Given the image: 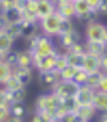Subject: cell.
Instances as JSON below:
<instances>
[{"mask_svg":"<svg viewBox=\"0 0 107 122\" xmlns=\"http://www.w3.org/2000/svg\"><path fill=\"white\" fill-rule=\"evenodd\" d=\"M28 51L32 54V58H38V57H43V55H49L56 52V45L54 42L52 38L43 35L42 32L36 34L33 38H30L28 41Z\"/></svg>","mask_w":107,"mask_h":122,"instance_id":"obj_1","label":"cell"},{"mask_svg":"<svg viewBox=\"0 0 107 122\" xmlns=\"http://www.w3.org/2000/svg\"><path fill=\"white\" fill-rule=\"evenodd\" d=\"M78 84L74 83L72 80H62L59 79L52 87H51V92H54V93L56 96H59L61 99H65V97H75V95H77L78 92Z\"/></svg>","mask_w":107,"mask_h":122,"instance_id":"obj_2","label":"cell"},{"mask_svg":"<svg viewBox=\"0 0 107 122\" xmlns=\"http://www.w3.org/2000/svg\"><path fill=\"white\" fill-rule=\"evenodd\" d=\"M59 20H61V16L54 12L49 16H45L42 19H39V29L43 35H47L49 38H56V34H58V25H59Z\"/></svg>","mask_w":107,"mask_h":122,"instance_id":"obj_3","label":"cell"},{"mask_svg":"<svg viewBox=\"0 0 107 122\" xmlns=\"http://www.w3.org/2000/svg\"><path fill=\"white\" fill-rule=\"evenodd\" d=\"M107 26L98 20L88 22L85 25V41H103Z\"/></svg>","mask_w":107,"mask_h":122,"instance_id":"obj_4","label":"cell"},{"mask_svg":"<svg viewBox=\"0 0 107 122\" xmlns=\"http://www.w3.org/2000/svg\"><path fill=\"white\" fill-rule=\"evenodd\" d=\"M58 51L49 55H43V57H38L33 58V68H36L38 71H49L54 70V64H55V60H56Z\"/></svg>","mask_w":107,"mask_h":122,"instance_id":"obj_5","label":"cell"},{"mask_svg":"<svg viewBox=\"0 0 107 122\" xmlns=\"http://www.w3.org/2000/svg\"><path fill=\"white\" fill-rule=\"evenodd\" d=\"M12 74L16 77L20 84L23 87L29 86L32 83V79H33V74H32V68H28V67H20V66H13L12 67Z\"/></svg>","mask_w":107,"mask_h":122,"instance_id":"obj_6","label":"cell"},{"mask_svg":"<svg viewBox=\"0 0 107 122\" xmlns=\"http://www.w3.org/2000/svg\"><path fill=\"white\" fill-rule=\"evenodd\" d=\"M94 89L88 87L87 84H81L78 87V92L75 95V100L78 105H91L93 103V97H94Z\"/></svg>","mask_w":107,"mask_h":122,"instance_id":"obj_7","label":"cell"},{"mask_svg":"<svg viewBox=\"0 0 107 122\" xmlns=\"http://www.w3.org/2000/svg\"><path fill=\"white\" fill-rule=\"evenodd\" d=\"M56 38L59 41V45L64 48V51H67L70 47H72V45H75L77 42L81 41V34L74 28L71 32H68V34H65L62 36H56Z\"/></svg>","mask_w":107,"mask_h":122,"instance_id":"obj_8","label":"cell"},{"mask_svg":"<svg viewBox=\"0 0 107 122\" xmlns=\"http://www.w3.org/2000/svg\"><path fill=\"white\" fill-rule=\"evenodd\" d=\"M55 7L56 3L54 0H36V15L39 19L52 15L55 12Z\"/></svg>","mask_w":107,"mask_h":122,"instance_id":"obj_9","label":"cell"},{"mask_svg":"<svg viewBox=\"0 0 107 122\" xmlns=\"http://www.w3.org/2000/svg\"><path fill=\"white\" fill-rule=\"evenodd\" d=\"M59 80V74L54 70H49V71H39V76H38V81L41 86L43 87H52L56 81Z\"/></svg>","mask_w":107,"mask_h":122,"instance_id":"obj_10","label":"cell"},{"mask_svg":"<svg viewBox=\"0 0 107 122\" xmlns=\"http://www.w3.org/2000/svg\"><path fill=\"white\" fill-rule=\"evenodd\" d=\"M9 111L12 116H16L20 119H25L26 116H29V106L25 103V100L22 102H12L9 105Z\"/></svg>","mask_w":107,"mask_h":122,"instance_id":"obj_11","label":"cell"},{"mask_svg":"<svg viewBox=\"0 0 107 122\" xmlns=\"http://www.w3.org/2000/svg\"><path fill=\"white\" fill-rule=\"evenodd\" d=\"M94 109L100 113H106L107 112V92H101V90H96L94 92V97H93V103Z\"/></svg>","mask_w":107,"mask_h":122,"instance_id":"obj_12","label":"cell"},{"mask_svg":"<svg viewBox=\"0 0 107 122\" xmlns=\"http://www.w3.org/2000/svg\"><path fill=\"white\" fill-rule=\"evenodd\" d=\"M41 32L39 29V22H28L22 20V38L29 41L30 38H33L36 34Z\"/></svg>","mask_w":107,"mask_h":122,"instance_id":"obj_13","label":"cell"},{"mask_svg":"<svg viewBox=\"0 0 107 122\" xmlns=\"http://www.w3.org/2000/svg\"><path fill=\"white\" fill-rule=\"evenodd\" d=\"M75 113H77V116H78L80 121H88V122H91V119L96 116L97 111L94 109L93 105H78V108L75 109Z\"/></svg>","mask_w":107,"mask_h":122,"instance_id":"obj_14","label":"cell"},{"mask_svg":"<svg viewBox=\"0 0 107 122\" xmlns=\"http://www.w3.org/2000/svg\"><path fill=\"white\" fill-rule=\"evenodd\" d=\"M98 58H100L98 55H94V54L85 52V54H84L83 68H84L87 73H93V71L100 70V63H98Z\"/></svg>","mask_w":107,"mask_h":122,"instance_id":"obj_15","label":"cell"},{"mask_svg":"<svg viewBox=\"0 0 107 122\" xmlns=\"http://www.w3.org/2000/svg\"><path fill=\"white\" fill-rule=\"evenodd\" d=\"M55 12L59 15L61 18H67V19H75V9L72 2L68 3H58L55 7Z\"/></svg>","mask_w":107,"mask_h":122,"instance_id":"obj_16","label":"cell"},{"mask_svg":"<svg viewBox=\"0 0 107 122\" xmlns=\"http://www.w3.org/2000/svg\"><path fill=\"white\" fill-rule=\"evenodd\" d=\"M85 50L90 54H94V55H101L107 51V47L103 41H85Z\"/></svg>","mask_w":107,"mask_h":122,"instance_id":"obj_17","label":"cell"},{"mask_svg":"<svg viewBox=\"0 0 107 122\" xmlns=\"http://www.w3.org/2000/svg\"><path fill=\"white\" fill-rule=\"evenodd\" d=\"M5 32L13 39V41H18L22 38V20L20 22H14V23H7Z\"/></svg>","mask_w":107,"mask_h":122,"instance_id":"obj_18","label":"cell"},{"mask_svg":"<svg viewBox=\"0 0 107 122\" xmlns=\"http://www.w3.org/2000/svg\"><path fill=\"white\" fill-rule=\"evenodd\" d=\"M2 16L7 23H14V22H20L22 20V13L16 7H9L2 12Z\"/></svg>","mask_w":107,"mask_h":122,"instance_id":"obj_19","label":"cell"},{"mask_svg":"<svg viewBox=\"0 0 107 122\" xmlns=\"http://www.w3.org/2000/svg\"><path fill=\"white\" fill-rule=\"evenodd\" d=\"M67 57V63L71 67L75 68H83V63H84V54H71V52H64Z\"/></svg>","mask_w":107,"mask_h":122,"instance_id":"obj_20","label":"cell"},{"mask_svg":"<svg viewBox=\"0 0 107 122\" xmlns=\"http://www.w3.org/2000/svg\"><path fill=\"white\" fill-rule=\"evenodd\" d=\"M20 67H28V68H33V58L28 50L26 51H19V57H18V64Z\"/></svg>","mask_w":107,"mask_h":122,"instance_id":"obj_21","label":"cell"},{"mask_svg":"<svg viewBox=\"0 0 107 122\" xmlns=\"http://www.w3.org/2000/svg\"><path fill=\"white\" fill-rule=\"evenodd\" d=\"M74 23H72V19H67V18H61L59 20V25H58V34L56 36H62L68 32H71V30L74 29Z\"/></svg>","mask_w":107,"mask_h":122,"instance_id":"obj_22","label":"cell"},{"mask_svg":"<svg viewBox=\"0 0 107 122\" xmlns=\"http://www.w3.org/2000/svg\"><path fill=\"white\" fill-rule=\"evenodd\" d=\"M101 77H103V71H100V70L93 71V73H88V77H87V83H85V84H87L88 87H91V89L97 90Z\"/></svg>","mask_w":107,"mask_h":122,"instance_id":"obj_23","label":"cell"},{"mask_svg":"<svg viewBox=\"0 0 107 122\" xmlns=\"http://www.w3.org/2000/svg\"><path fill=\"white\" fill-rule=\"evenodd\" d=\"M97 18H98V12H97V9H90L88 12L81 13V15H77V16H75V19L80 20V22H83V23H88V22L97 20Z\"/></svg>","mask_w":107,"mask_h":122,"instance_id":"obj_24","label":"cell"},{"mask_svg":"<svg viewBox=\"0 0 107 122\" xmlns=\"http://www.w3.org/2000/svg\"><path fill=\"white\" fill-rule=\"evenodd\" d=\"M13 44H14V41L5 32H0V51L2 52H7L9 50H12L13 48Z\"/></svg>","mask_w":107,"mask_h":122,"instance_id":"obj_25","label":"cell"},{"mask_svg":"<svg viewBox=\"0 0 107 122\" xmlns=\"http://www.w3.org/2000/svg\"><path fill=\"white\" fill-rule=\"evenodd\" d=\"M26 99V87H20L18 90L9 92V100L12 102H22Z\"/></svg>","mask_w":107,"mask_h":122,"instance_id":"obj_26","label":"cell"},{"mask_svg":"<svg viewBox=\"0 0 107 122\" xmlns=\"http://www.w3.org/2000/svg\"><path fill=\"white\" fill-rule=\"evenodd\" d=\"M10 74H12V67L5 61H0V86L5 84V81L9 79Z\"/></svg>","mask_w":107,"mask_h":122,"instance_id":"obj_27","label":"cell"},{"mask_svg":"<svg viewBox=\"0 0 107 122\" xmlns=\"http://www.w3.org/2000/svg\"><path fill=\"white\" fill-rule=\"evenodd\" d=\"M3 87L7 90V92H13V90H18V89H20V87H23L22 84H20V81L14 77L13 74H10L9 76V79L5 81V84H3Z\"/></svg>","mask_w":107,"mask_h":122,"instance_id":"obj_28","label":"cell"},{"mask_svg":"<svg viewBox=\"0 0 107 122\" xmlns=\"http://www.w3.org/2000/svg\"><path fill=\"white\" fill-rule=\"evenodd\" d=\"M67 66H68V63H67V57H65V54H64V52H62V54L58 52L56 60H55V64H54V71H56V73L59 74Z\"/></svg>","mask_w":107,"mask_h":122,"instance_id":"obj_29","label":"cell"},{"mask_svg":"<svg viewBox=\"0 0 107 122\" xmlns=\"http://www.w3.org/2000/svg\"><path fill=\"white\" fill-rule=\"evenodd\" d=\"M87 77H88V73L84 68H77V70H75V73H74L72 81L77 83L78 86H81V84H85L87 83Z\"/></svg>","mask_w":107,"mask_h":122,"instance_id":"obj_30","label":"cell"},{"mask_svg":"<svg viewBox=\"0 0 107 122\" xmlns=\"http://www.w3.org/2000/svg\"><path fill=\"white\" fill-rule=\"evenodd\" d=\"M55 118H52L51 115H48L47 112H41V111H35L32 115L30 122H54Z\"/></svg>","mask_w":107,"mask_h":122,"instance_id":"obj_31","label":"cell"},{"mask_svg":"<svg viewBox=\"0 0 107 122\" xmlns=\"http://www.w3.org/2000/svg\"><path fill=\"white\" fill-rule=\"evenodd\" d=\"M72 5H74V9H75V16L81 15V13H85L91 9L85 0H72Z\"/></svg>","mask_w":107,"mask_h":122,"instance_id":"obj_32","label":"cell"},{"mask_svg":"<svg viewBox=\"0 0 107 122\" xmlns=\"http://www.w3.org/2000/svg\"><path fill=\"white\" fill-rule=\"evenodd\" d=\"M18 57H19V50H9L5 55V63H7L10 67L18 64Z\"/></svg>","mask_w":107,"mask_h":122,"instance_id":"obj_33","label":"cell"},{"mask_svg":"<svg viewBox=\"0 0 107 122\" xmlns=\"http://www.w3.org/2000/svg\"><path fill=\"white\" fill-rule=\"evenodd\" d=\"M45 109H47V93H42L35 100V111L45 112Z\"/></svg>","mask_w":107,"mask_h":122,"instance_id":"obj_34","label":"cell"},{"mask_svg":"<svg viewBox=\"0 0 107 122\" xmlns=\"http://www.w3.org/2000/svg\"><path fill=\"white\" fill-rule=\"evenodd\" d=\"M65 52H71V54H84V52H87V50H85V42H83V41L77 42L75 45L70 47Z\"/></svg>","mask_w":107,"mask_h":122,"instance_id":"obj_35","label":"cell"},{"mask_svg":"<svg viewBox=\"0 0 107 122\" xmlns=\"http://www.w3.org/2000/svg\"><path fill=\"white\" fill-rule=\"evenodd\" d=\"M75 67H71V66H67L62 71L59 73V79H62V80H72L74 77V73H75Z\"/></svg>","mask_w":107,"mask_h":122,"instance_id":"obj_36","label":"cell"},{"mask_svg":"<svg viewBox=\"0 0 107 122\" xmlns=\"http://www.w3.org/2000/svg\"><path fill=\"white\" fill-rule=\"evenodd\" d=\"M10 105V100H9V92L0 86V106H9Z\"/></svg>","mask_w":107,"mask_h":122,"instance_id":"obj_37","label":"cell"},{"mask_svg":"<svg viewBox=\"0 0 107 122\" xmlns=\"http://www.w3.org/2000/svg\"><path fill=\"white\" fill-rule=\"evenodd\" d=\"M59 119L62 121V122H77L78 121V116H77V113H75V112H65Z\"/></svg>","mask_w":107,"mask_h":122,"instance_id":"obj_38","label":"cell"},{"mask_svg":"<svg viewBox=\"0 0 107 122\" xmlns=\"http://www.w3.org/2000/svg\"><path fill=\"white\" fill-rule=\"evenodd\" d=\"M98 63H100V71H103L104 74H107V51L100 55Z\"/></svg>","mask_w":107,"mask_h":122,"instance_id":"obj_39","label":"cell"},{"mask_svg":"<svg viewBox=\"0 0 107 122\" xmlns=\"http://www.w3.org/2000/svg\"><path fill=\"white\" fill-rule=\"evenodd\" d=\"M28 3H29V0H13V7H16V9L22 13V12L26 9Z\"/></svg>","mask_w":107,"mask_h":122,"instance_id":"obj_40","label":"cell"},{"mask_svg":"<svg viewBox=\"0 0 107 122\" xmlns=\"http://www.w3.org/2000/svg\"><path fill=\"white\" fill-rule=\"evenodd\" d=\"M10 116L9 106H0V122H5Z\"/></svg>","mask_w":107,"mask_h":122,"instance_id":"obj_41","label":"cell"},{"mask_svg":"<svg viewBox=\"0 0 107 122\" xmlns=\"http://www.w3.org/2000/svg\"><path fill=\"white\" fill-rule=\"evenodd\" d=\"M97 12H98V16H106L107 15V0H100Z\"/></svg>","mask_w":107,"mask_h":122,"instance_id":"obj_42","label":"cell"},{"mask_svg":"<svg viewBox=\"0 0 107 122\" xmlns=\"http://www.w3.org/2000/svg\"><path fill=\"white\" fill-rule=\"evenodd\" d=\"M9 7H13V0H0V15Z\"/></svg>","mask_w":107,"mask_h":122,"instance_id":"obj_43","label":"cell"},{"mask_svg":"<svg viewBox=\"0 0 107 122\" xmlns=\"http://www.w3.org/2000/svg\"><path fill=\"white\" fill-rule=\"evenodd\" d=\"M97 90L107 92V74H104V73H103V77H101V80H100V83H98Z\"/></svg>","mask_w":107,"mask_h":122,"instance_id":"obj_44","label":"cell"},{"mask_svg":"<svg viewBox=\"0 0 107 122\" xmlns=\"http://www.w3.org/2000/svg\"><path fill=\"white\" fill-rule=\"evenodd\" d=\"M85 2L88 3V6H90L91 9H97L98 5H100V0H85Z\"/></svg>","mask_w":107,"mask_h":122,"instance_id":"obj_45","label":"cell"},{"mask_svg":"<svg viewBox=\"0 0 107 122\" xmlns=\"http://www.w3.org/2000/svg\"><path fill=\"white\" fill-rule=\"evenodd\" d=\"M6 26H7V22L5 20V18L0 15V32H3V30L6 29Z\"/></svg>","mask_w":107,"mask_h":122,"instance_id":"obj_46","label":"cell"},{"mask_svg":"<svg viewBox=\"0 0 107 122\" xmlns=\"http://www.w3.org/2000/svg\"><path fill=\"white\" fill-rule=\"evenodd\" d=\"M5 122H25V119H20V118H16V116H9Z\"/></svg>","mask_w":107,"mask_h":122,"instance_id":"obj_47","label":"cell"},{"mask_svg":"<svg viewBox=\"0 0 107 122\" xmlns=\"http://www.w3.org/2000/svg\"><path fill=\"white\" fill-rule=\"evenodd\" d=\"M98 122H107V115L106 113H101V116L98 118Z\"/></svg>","mask_w":107,"mask_h":122,"instance_id":"obj_48","label":"cell"},{"mask_svg":"<svg viewBox=\"0 0 107 122\" xmlns=\"http://www.w3.org/2000/svg\"><path fill=\"white\" fill-rule=\"evenodd\" d=\"M54 2L58 5V3H68V2H72V0H54Z\"/></svg>","mask_w":107,"mask_h":122,"instance_id":"obj_49","label":"cell"},{"mask_svg":"<svg viewBox=\"0 0 107 122\" xmlns=\"http://www.w3.org/2000/svg\"><path fill=\"white\" fill-rule=\"evenodd\" d=\"M103 42L106 44V47H107V29H106V34H104V36H103Z\"/></svg>","mask_w":107,"mask_h":122,"instance_id":"obj_50","label":"cell"},{"mask_svg":"<svg viewBox=\"0 0 107 122\" xmlns=\"http://www.w3.org/2000/svg\"><path fill=\"white\" fill-rule=\"evenodd\" d=\"M5 55H6V52H2V51H0V61H5Z\"/></svg>","mask_w":107,"mask_h":122,"instance_id":"obj_51","label":"cell"},{"mask_svg":"<svg viewBox=\"0 0 107 122\" xmlns=\"http://www.w3.org/2000/svg\"><path fill=\"white\" fill-rule=\"evenodd\" d=\"M54 122H62L61 119H54Z\"/></svg>","mask_w":107,"mask_h":122,"instance_id":"obj_52","label":"cell"},{"mask_svg":"<svg viewBox=\"0 0 107 122\" xmlns=\"http://www.w3.org/2000/svg\"><path fill=\"white\" fill-rule=\"evenodd\" d=\"M77 122H88V121H80V119H78V121H77Z\"/></svg>","mask_w":107,"mask_h":122,"instance_id":"obj_53","label":"cell"},{"mask_svg":"<svg viewBox=\"0 0 107 122\" xmlns=\"http://www.w3.org/2000/svg\"><path fill=\"white\" fill-rule=\"evenodd\" d=\"M106 115H107V112H106Z\"/></svg>","mask_w":107,"mask_h":122,"instance_id":"obj_54","label":"cell"}]
</instances>
